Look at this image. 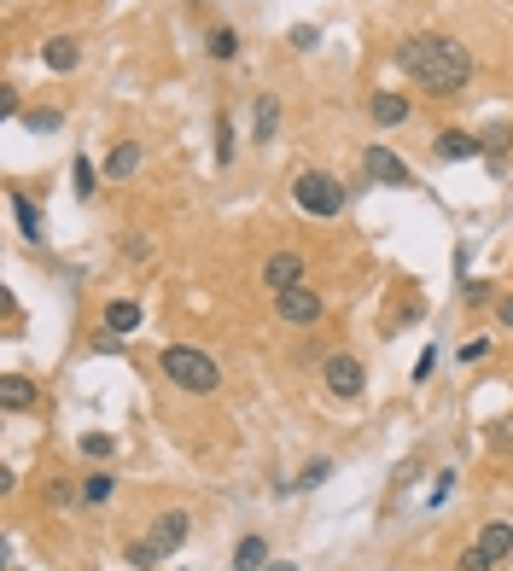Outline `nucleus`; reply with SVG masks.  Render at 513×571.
<instances>
[{"label":"nucleus","mask_w":513,"mask_h":571,"mask_svg":"<svg viewBox=\"0 0 513 571\" xmlns=\"http://www.w3.org/2000/svg\"><path fill=\"white\" fill-rule=\"evenodd\" d=\"M321 379H327V391L339 397V403H356L362 391H368V368L350 356V350H339V356H327L321 362Z\"/></svg>","instance_id":"obj_5"},{"label":"nucleus","mask_w":513,"mask_h":571,"mask_svg":"<svg viewBox=\"0 0 513 571\" xmlns=\"http://www.w3.org/2000/svg\"><path fill=\"white\" fill-rule=\"evenodd\" d=\"M240 158V140H234V123L216 117V164H234Z\"/></svg>","instance_id":"obj_21"},{"label":"nucleus","mask_w":513,"mask_h":571,"mask_svg":"<svg viewBox=\"0 0 513 571\" xmlns=\"http://www.w3.org/2000/svg\"><path fill=\"white\" fill-rule=\"evenodd\" d=\"M82 455H94V461H105V455H111V437H105V432L82 437Z\"/></svg>","instance_id":"obj_27"},{"label":"nucleus","mask_w":513,"mask_h":571,"mask_svg":"<svg viewBox=\"0 0 513 571\" xmlns=\"http://www.w3.org/2000/svg\"><path fill=\"white\" fill-rule=\"evenodd\" d=\"M432 152H438L444 164H473V158H484V140H479V135H467V129H444Z\"/></svg>","instance_id":"obj_8"},{"label":"nucleus","mask_w":513,"mask_h":571,"mask_svg":"<svg viewBox=\"0 0 513 571\" xmlns=\"http://www.w3.org/2000/svg\"><path fill=\"white\" fill-rule=\"evenodd\" d=\"M187 537H193V519H187V513H158V525H152V542H158L164 554H175V548H181Z\"/></svg>","instance_id":"obj_11"},{"label":"nucleus","mask_w":513,"mask_h":571,"mask_svg":"<svg viewBox=\"0 0 513 571\" xmlns=\"http://www.w3.org/2000/svg\"><path fill=\"white\" fill-rule=\"evenodd\" d=\"M274 129H280V100H274V94H263V100H257V146H269Z\"/></svg>","instance_id":"obj_19"},{"label":"nucleus","mask_w":513,"mask_h":571,"mask_svg":"<svg viewBox=\"0 0 513 571\" xmlns=\"http://www.w3.org/2000/svg\"><path fill=\"white\" fill-rule=\"evenodd\" d=\"M269 571H298V566H292V560H274V566Z\"/></svg>","instance_id":"obj_31"},{"label":"nucleus","mask_w":513,"mask_h":571,"mask_svg":"<svg viewBox=\"0 0 513 571\" xmlns=\"http://www.w3.org/2000/svg\"><path fill=\"white\" fill-rule=\"evenodd\" d=\"M315 41H321V30H315V24H298V30H292V47H315Z\"/></svg>","instance_id":"obj_28"},{"label":"nucleus","mask_w":513,"mask_h":571,"mask_svg":"<svg viewBox=\"0 0 513 571\" xmlns=\"http://www.w3.org/2000/svg\"><path fill=\"white\" fill-rule=\"evenodd\" d=\"M263 286H269V292L304 286V257H298V251H274L269 263H263Z\"/></svg>","instance_id":"obj_7"},{"label":"nucleus","mask_w":513,"mask_h":571,"mask_svg":"<svg viewBox=\"0 0 513 571\" xmlns=\"http://www.w3.org/2000/svg\"><path fill=\"white\" fill-rule=\"evenodd\" d=\"M327 478H333V461H327V455H315V461L298 472V490H315V484H327Z\"/></svg>","instance_id":"obj_25"},{"label":"nucleus","mask_w":513,"mask_h":571,"mask_svg":"<svg viewBox=\"0 0 513 571\" xmlns=\"http://www.w3.org/2000/svg\"><path fill=\"white\" fill-rule=\"evenodd\" d=\"M205 47H210V59H240V30H228V24H216V30L205 35Z\"/></svg>","instance_id":"obj_18"},{"label":"nucleus","mask_w":513,"mask_h":571,"mask_svg":"<svg viewBox=\"0 0 513 571\" xmlns=\"http://www.w3.org/2000/svg\"><path fill=\"white\" fill-rule=\"evenodd\" d=\"M35 397H41V385L24 379V373H6V379H0V408L18 414V408H35Z\"/></svg>","instance_id":"obj_12"},{"label":"nucleus","mask_w":513,"mask_h":571,"mask_svg":"<svg viewBox=\"0 0 513 571\" xmlns=\"http://www.w3.org/2000/svg\"><path fill=\"white\" fill-rule=\"evenodd\" d=\"M274 315H280L286 327H321L327 298H321L315 286H286V292H274Z\"/></svg>","instance_id":"obj_4"},{"label":"nucleus","mask_w":513,"mask_h":571,"mask_svg":"<svg viewBox=\"0 0 513 571\" xmlns=\"http://www.w3.org/2000/svg\"><path fill=\"white\" fill-rule=\"evenodd\" d=\"M397 65L414 76V88L420 94H461L467 82H473V53L455 41V35H409L403 47H397Z\"/></svg>","instance_id":"obj_1"},{"label":"nucleus","mask_w":513,"mask_h":571,"mask_svg":"<svg viewBox=\"0 0 513 571\" xmlns=\"http://www.w3.org/2000/svg\"><path fill=\"white\" fill-rule=\"evenodd\" d=\"M135 327H140V303L135 298H111V303H105V333L129 338Z\"/></svg>","instance_id":"obj_14"},{"label":"nucleus","mask_w":513,"mask_h":571,"mask_svg":"<svg viewBox=\"0 0 513 571\" xmlns=\"http://www.w3.org/2000/svg\"><path fill=\"white\" fill-rule=\"evenodd\" d=\"M70 181H76V193H82V199H94V187H100V169L88 164V158H76V164H70Z\"/></svg>","instance_id":"obj_24"},{"label":"nucleus","mask_w":513,"mask_h":571,"mask_svg":"<svg viewBox=\"0 0 513 571\" xmlns=\"http://www.w3.org/2000/svg\"><path fill=\"white\" fill-rule=\"evenodd\" d=\"M467 303H490V280H467Z\"/></svg>","instance_id":"obj_29"},{"label":"nucleus","mask_w":513,"mask_h":571,"mask_svg":"<svg viewBox=\"0 0 513 571\" xmlns=\"http://www.w3.org/2000/svg\"><path fill=\"white\" fill-rule=\"evenodd\" d=\"M12 216H18V228H24V239H30V245H41V239H47V222H41V210H35L30 193H12Z\"/></svg>","instance_id":"obj_15"},{"label":"nucleus","mask_w":513,"mask_h":571,"mask_svg":"<svg viewBox=\"0 0 513 571\" xmlns=\"http://www.w3.org/2000/svg\"><path fill=\"white\" fill-rule=\"evenodd\" d=\"M368 117H374L379 129H397V123H409L414 117V105L403 100V94H391V88H379L374 100H368Z\"/></svg>","instance_id":"obj_9"},{"label":"nucleus","mask_w":513,"mask_h":571,"mask_svg":"<svg viewBox=\"0 0 513 571\" xmlns=\"http://www.w3.org/2000/svg\"><path fill=\"white\" fill-rule=\"evenodd\" d=\"M292 199H298V210H304V216L333 222L344 204H350V193L339 187V175H327V169H304V175L292 181Z\"/></svg>","instance_id":"obj_3"},{"label":"nucleus","mask_w":513,"mask_h":571,"mask_svg":"<svg viewBox=\"0 0 513 571\" xmlns=\"http://www.w3.org/2000/svg\"><path fill=\"white\" fill-rule=\"evenodd\" d=\"M455 571H490V554H484L479 542H473V548L461 554V566H455Z\"/></svg>","instance_id":"obj_26"},{"label":"nucleus","mask_w":513,"mask_h":571,"mask_svg":"<svg viewBox=\"0 0 513 571\" xmlns=\"http://www.w3.org/2000/svg\"><path fill=\"white\" fill-rule=\"evenodd\" d=\"M135 169H140V146H135V140H117V146H111V158H105V175H111V181H129Z\"/></svg>","instance_id":"obj_16"},{"label":"nucleus","mask_w":513,"mask_h":571,"mask_svg":"<svg viewBox=\"0 0 513 571\" xmlns=\"http://www.w3.org/2000/svg\"><path fill=\"white\" fill-rule=\"evenodd\" d=\"M479 548L490 554V566H502V560L513 554V525L508 519H490V525L479 531Z\"/></svg>","instance_id":"obj_13"},{"label":"nucleus","mask_w":513,"mask_h":571,"mask_svg":"<svg viewBox=\"0 0 513 571\" xmlns=\"http://www.w3.org/2000/svg\"><path fill=\"white\" fill-rule=\"evenodd\" d=\"M158 368L170 379L175 391H187V397H210L216 385H222V368L210 362L205 350H193V344H170L164 356H158Z\"/></svg>","instance_id":"obj_2"},{"label":"nucleus","mask_w":513,"mask_h":571,"mask_svg":"<svg viewBox=\"0 0 513 571\" xmlns=\"http://www.w3.org/2000/svg\"><path fill=\"white\" fill-rule=\"evenodd\" d=\"M59 123H65V111H53V105H35V111H24V129H30V135H53Z\"/></svg>","instance_id":"obj_20"},{"label":"nucleus","mask_w":513,"mask_h":571,"mask_svg":"<svg viewBox=\"0 0 513 571\" xmlns=\"http://www.w3.org/2000/svg\"><path fill=\"white\" fill-rule=\"evenodd\" d=\"M362 169H368V181H385V187H409L414 181V169L391 152V146H368L362 152Z\"/></svg>","instance_id":"obj_6"},{"label":"nucleus","mask_w":513,"mask_h":571,"mask_svg":"<svg viewBox=\"0 0 513 571\" xmlns=\"http://www.w3.org/2000/svg\"><path fill=\"white\" fill-rule=\"evenodd\" d=\"M234 571H269V542L245 537L240 548H234Z\"/></svg>","instance_id":"obj_17"},{"label":"nucleus","mask_w":513,"mask_h":571,"mask_svg":"<svg viewBox=\"0 0 513 571\" xmlns=\"http://www.w3.org/2000/svg\"><path fill=\"white\" fill-rule=\"evenodd\" d=\"M158 560H164V548H158V542H152V537L129 542V566H135V571H152V566H158Z\"/></svg>","instance_id":"obj_22"},{"label":"nucleus","mask_w":513,"mask_h":571,"mask_svg":"<svg viewBox=\"0 0 513 571\" xmlns=\"http://www.w3.org/2000/svg\"><path fill=\"white\" fill-rule=\"evenodd\" d=\"M41 65L59 70V76H65V70H76V65H82V41H76V35H53V41L41 47Z\"/></svg>","instance_id":"obj_10"},{"label":"nucleus","mask_w":513,"mask_h":571,"mask_svg":"<svg viewBox=\"0 0 513 571\" xmlns=\"http://www.w3.org/2000/svg\"><path fill=\"white\" fill-rule=\"evenodd\" d=\"M111 490H117V478H111V472H94V478H82V502H88V507H100Z\"/></svg>","instance_id":"obj_23"},{"label":"nucleus","mask_w":513,"mask_h":571,"mask_svg":"<svg viewBox=\"0 0 513 571\" xmlns=\"http://www.w3.org/2000/svg\"><path fill=\"white\" fill-rule=\"evenodd\" d=\"M496 321H502V327H513V298H496Z\"/></svg>","instance_id":"obj_30"}]
</instances>
